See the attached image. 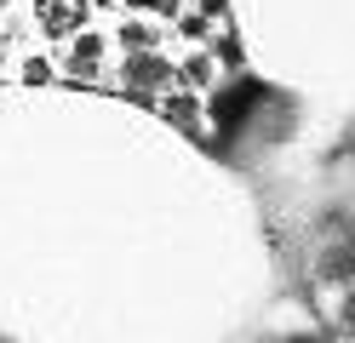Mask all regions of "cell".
<instances>
[{
    "instance_id": "obj_1",
    "label": "cell",
    "mask_w": 355,
    "mask_h": 343,
    "mask_svg": "<svg viewBox=\"0 0 355 343\" xmlns=\"http://www.w3.org/2000/svg\"><path fill=\"white\" fill-rule=\"evenodd\" d=\"M258 103H263V86L241 75V80H230V86L212 91V121L224 126V132H241V126H247V114H252Z\"/></svg>"
},
{
    "instance_id": "obj_2",
    "label": "cell",
    "mask_w": 355,
    "mask_h": 343,
    "mask_svg": "<svg viewBox=\"0 0 355 343\" xmlns=\"http://www.w3.org/2000/svg\"><path fill=\"white\" fill-rule=\"evenodd\" d=\"M121 86L138 91V98H149V91H161V86H178V80H172V58H161V52H132V58H121Z\"/></svg>"
},
{
    "instance_id": "obj_3",
    "label": "cell",
    "mask_w": 355,
    "mask_h": 343,
    "mask_svg": "<svg viewBox=\"0 0 355 343\" xmlns=\"http://www.w3.org/2000/svg\"><path fill=\"white\" fill-rule=\"evenodd\" d=\"M35 17H40V35L69 40L86 29V0H35Z\"/></svg>"
},
{
    "instance_id": "obj_4",
    "label": "cell",
    "mask_w": 355,
    "mask_h": 343,
    "mask_svg": "<svg viewBox=\"0 0 355 343\" xmlns=\"http://www.w3.org/2000/svg\"><path fill=\"white\" fill-rule=\"evenodd\" d=\"M98 69H103V35L80 29V35L69 40V75H75V80H92Z\"/></svg>"
},
{
    "instance_id": "obj_5",
    "label": "cell",
    "mask_w": 355,
    "mask_h": 343,
    "mask_svg": "<svg viewBox=\"0 0 355 343\" xmlns=\"http://www.w3.org/2000/svg\"><path fill=\"white\" fill-rule=\"evenodd\" d=\"M161 114H166V126H178L184 137H201V103H195L189 91H172L161 103Z\"/></svg>"
},
{
    "instance_id": "obj_6",
    "label": "cell",
    "mask_w": 355,
    "mask_h": 343,
    "mask_svg": "<svg viewBox=\"0 0 355 343\" xmlns=\"http://www.w3.org/2000/svg\"><path fill=\"white\" fill-rule=\"evenodd\" d=\"M172 80H178V86H189V98H195V91L218 86V69H212L207 52H195V58H184V63H172Z\"/></svg>"
},
{
    "instance_id": "obj_7",
    "label": "cell",
    "mask_w": 355,
    "mask_h": 343,
    "mask_svg": "<svg viewBox=\"0 0 355 343\" xmlns=\"http://www.w3.org/2000/svg\"><path fill=\"white\" fill-rule=\"evenodd\" d=\"M207 46H212V52H207L212 69H218V63H224V69H241V58H247V52H241V35H235V29H224V35L207 40Z\"/></svg>"
},
{
    "instance_id": "obj_8",
    "label": "cell",
    "mask_w": 355,
    "mask_h": 343,
    "mask_svg": "<svg viewBox=\"0 0 355 343\" xmlns=\"http://www.w3.org/2000/svg\"><path fill=\"white\" fill-rule=\"evenodd\" d=\"M121 52L132 58V52H155V29H149V23H121Z\"/></svg>"
},
{
    "instance_id": "obj_9",
    "label": "cell",
    "mask_w": 355,
    "mask_h": 343,
    "mask_svg": "<svg viewBox=\"0 0 355 343\" xmlns=\"http://www.w3.org/2000/svg\"><path fill=\"white\" fill-rule=\"evenodd\" d=\"M349 263H355V252H349V246H338V252H327V258H321V281H332V286H344V281H349Z\"/></svg>"
},
{
    "instance_id": "obj_10",
    "label": "cell",
    "mask_w": 355,
    "mask_h": 343,
    "mask_svg": "<svg viewBox=\"0 0 355 343\" xmlns=\"http://www.w3.org/2000/svg\"><path fill=\"white\" fill-rule=\"evenodd\" d=\"M178 35H184V40H207V35H212V23H207L201 12H184V17H178Z\"/></svg>"
},
{
    "instance_id": "obj_11",
    "label": "cell",
    "mask_w": 355,
    "mask_h": 343,
    "mask_svg": "<svg viewBox=\"0 0 355 343\" xmlns=\"http://www.w3.org/2000/svg\"><path fill=\"white\" fill-rule=\"evenodd\" d=\"M24 86H52V63L46 58H29L24 63Z\"/></svg>"
},
{
    "instance_id": "obj_12",
    "label": "cell",
    "mask_w": 355,
    "mask_h": 343,
    "mask_svg": "<svg viewBox=\"0 0 355 343\" xmlns=\"http://www.w3.org/2000/svg\"><path fill=\"white\" fill-rule=\"evenodd\" d=\"M201 17L218 23V17H230V0H201Z\"/></svg>"
},
{
    "instance_id": "obj_13",
    "label": "cell",
    "mask_w": 355,
    "mask_h": 343,
    "mask_svg": "<svg viewBox=\"0 0 355 343\" xmlns=\"http://www.w3.org/2000/svg\"><path fill=\"white\" fill-rule=\"evenodd\" d=\"M286 343H332V337H327V332H293Z\"/></svg>"
},
{
    "instance_id": "obj_14",
    "label": "cell",
    "mask_w": 355,
    "mask_h": 343,
    "mask_svg": "<svg viewBox=\"0 0 355 343\" xmlns=\"http://www.w3.org/2000/svg\"><path fill=\"white\" fill-rule=\"evenodd\" d=\"M132 6H149V0H132Z\"/></svg>"
},
{
    "instance_id": "obj_15",
    "label": "cell",
    "mask_w": 355,
    "mask_h": 343,
    "mask_svg": "<svg viewBox=\"0 0 355 343\" xmlns=\"http://www.w3.org/2000/svg\"><path fill=\"white\" fill-rule=\"evenodd\" d=\"M0 343H6V337H0Z\"/></svg>"
}]
</instances>
